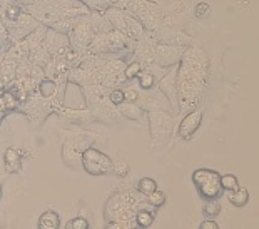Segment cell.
<instances>
[{
	"instance_id": "6da1fadb",
	"label": "cell",
	"mask_w": 259,
	"mask_h": 229,
	"mask_svg": "<svg viewBox=\"0 0 259 229\" xmlns=\"http://www.w3.org/2000/svg\"><path fill=\"white\" fill-rule=\"evenodd\" d=\"M192 179H194L196 188L199 189L202 198L214 201L216 198L221 196V184H219V179H221V176H219L216 171L199 169V171L194 172Z\"/></svg>"
},
{
	"instance_id": "7a4b0ae2",
	"label": "cell",
	"mask_w": 259,
	"mask_h": 229,
	"mask_svg": "<svg viewBox=\"0 0 259 229\" xmlns=\"http://www.w3.org/2000/svg\"><path fill=\"white\" fill-rule=\"evenodd\" d=\"M82 164L84 169L89 174L94 176H101V174H109L112 171V161L104 154V152L97 149H85V152L82 154Z\"/></svg>"
},
{
	"instance_id": "3957f363",
	"label": "cell",
	"mask_w": 259,
	"mask_h": 229,
	"mask_svg": "<svg viewBox=\"0 0 259 229\" xmlns=\"http://www.w3.org/2000/svg\"><path fill=\"white\" fill-rule=\"evenodd\" d=\"M201 121H202V112L201 111H194V112H191L189 116H186L184 121L181 122V127H179L181 138L191 139L192 134H194L197 130V127L201 125Z\"/></svg>"
},
{
	"instance_id": "277c9868",
	"label": "cell",
	"mask_w": 259,
	"mask_h": 229,
	"mask_svg": "<svg viewBox=\"0 0 259 229\" xmlns=\"http://www.w3.org/2000/svg\"><path fill=\"white\" fill-rule=\"evenodd\" d=\"M4 161H5V169L9 172H17L22 167V157L15 149H7L4 154Z\"/></svg>"
},
{
	"instance_id": "5b68a950",
	"label": "cell",
	"mask_w": 259,
	"mask_h": 229,
	"mask_svg": "<svg viewBox=\"0 0 259 229\" xmlns=\"http://www.w3.org/2000/svg\"><path fill=\"white\" fill-rule=\"evenodd\" d=\"M59 226H60L59 214L54 211H46L38 217V229H59Z\"/></svg>"
},
{
	"instance_id": "8992f818",
	"label": "cell",
	"mask_w": 259,
	"mask_h": 229,
	"mask_svg": "<svg viewBox=\"0 0 259 229\" xmlns=\"http://www.w3.org/2000/svg\"><path fill=\"white\" fill-rule=\"evenodd\" d=\"M228 199L234 206H238V208H242V206H246L247 201H249V193H247L246 189L238 188L236 191H231V193L228 194Z\"/></svg>"
},
{
	"instance_id": "52a82bcc",
	"label": "cell",
	"mask_w": 259,
	"mask_h": 229,
	"mask_svg": "<svg viewBox=\"0 0 259 229\" xmlns=\"http://www.w3.org/2000/svg\"><path fill=\"white\" fill-rule=\"evenodd\" d=\"M137 189H139L141 194L151 196L152 193H156L157 191V182L151 177H142L139 181V184H137Z\"/></svg>"
},
{
	"instance_id": "ba28073f",
	"label": "cell",
	"mask_w": 259,
	"mask_h": 229,
	"mask_svg": "<svg viewBox=\"0 0 259 229\" xmlns=\"http://www.w3.org/2000/svg\"><path fill=\"white\" fill-rule=\"evenodd\" d=\"M219 184H221V189L229 191V193L239 188V181L234 174H224V176H221V179H219Z\"/></svg>"
},
{
	"instance_id": "9c48e42d",
	"label": "cell",
	"mask_w": 259,
	"mask_h": 229,
	"mask_svg": "<svg viewBox=\"0 0 259 229\" xmlns=\"http://www.w3.org/2000/svg\"><path fill=\"white\" fill-rule=\"evenodd\" d=\"M38 90H40V96L42 97H51L56 94V90H57V85L54 80L51 79H46V80H42L40 85H38Z\"/></svg>"
},
{
	"instance_id": "30bf717a",
	"label": "cell",
	"mask_w": 259,
	"mask_h": 229,
	"mask_svg": "<svg viewBox=\"0 0 259 229\" xmlns=\"http://www.w3.org/2000/svg\"><path fill=\"white\" fill-rule=\"evenodd\" d=\"M152 221H154V216L149 211H139V212H137V224H139V226L147 227V226L152 224Z\"/></svg>"
},
{
	"instance_id": "8fae6325",
	"label": "cell",
	"mask_w": 259,
	"mask_h": 229,
	"mask_svg": "<svg viewBox=\"0 0 259 229\" xmlns=\"http://www.w3.org/2000/svg\"><path fill=\"white\" fill-rule=\"evenodd\" d=\"M149 203H151L154 208L162 206L164 203H166V196H164V193H161V191H156V193H152L151 196H149Z\"/></svg>"
},
{
	"instance_id": "7c38bea8",
	"label": "cell",
	"mask_w": 259,
	"mask_h": 229,
	"mask_svg": "<svg viewBox=\"0 0 259 229\" xmlns=\"http://www.w3.org/2000/svg\"><path fill=\"white\" fill-rule=\"evenodd\" d=\"M67 229H89V222L84 217H75L67 224Z\"/></svg>"
},
{
	"instance_id": "4fadbf2b",
	"label": "cell",
	"mask_w": 259,
	"mask_h": 229,
	"mask_svg": "<svg viewBox=\"0 0 259 229\" xmlns=\"http://www.w3.org/2000/svg\"><path fill=\"white\" fill-rule=\"evenodd\" d=\"M139 82L142 89H152L154 87V77L151 74H139Z\"/></svg>"
},
{
	"instance_id": "5bb4252c",
	"label": "cell",
	"mask_w": 259,
	"mask_h": 229,
	"mask_svg": "<svg viewBox=\"0 0 259 229\" xmlns=\"http://www.w3.org/2000/svg\"><path fill=\"white\" fill-rule=\"evenodd\" d=\"M124 101H125V97H124V90H112L111 92V102L115 106H120V104H124Z\"/></svg>"
},
{
	"instance_id": "9a60e30c",
	"label": "cell",
	"mask_w": 259,
	"mask_h": 229,
	"mask_svg": "<svg viewBox=\"0 0 259 229\" xmlns=\"http://www.w3.org/2000/svg\"><path fill=\"white\" fill-rule=\"evenodd\" d=\"M125 77L127 79H132V77H136V75H139L141 74V64H131L127 69H125Z\"/></svg>"
},
{
	"instance_id": "2e32d148",
	"label": "cell",
	"mask_w": 259,
	"mask_h": 229,
	"mask_svg": "<svg viewBox=\"0 0 259 229\" xmlns=\"http://www.w3.org/2000/svg\"><path fill=\"white\" fill-rule=\"evenodd\" d=\"M218 212H219V204L214 203V201H212L211 204L204 206V214H206V216H216Z\"/></svg>"
},
{
	"instance_id": "e0dca14e",
	"label": "cell",
	"mask_w": 259,
	"mask_h": 229,
	"mask_svg": "<svg viewBox=\"0 0 259 229\" xmlns=\"http://www.w3.org/2000/svg\"><path fill=\"white\" fill-rule=\"evenodd\" d=\"M115 169V174H119V176H125L129 171V164L127 162H117L115 166H112Z\"/></svg>"
},
{
	"instance_id": "ac0fdd59",
	"label": "cell",
	"mask_w": 259,
	"mask_h": 229,
	"mask_svg": "<svg viewBox=\"0 0 259 229\" xmlns=\"http://www.w3.org/2000/svg\"><path fill=\"white\" fill-rule=\"evenodd\" d=\"M209 12V5L207 4H199L196 7V15L197 17H202V15H206Z\"/></svg>"
},
{
	"instance_id": "d6986e66",
	"label": "cell",
	"mask_w": 259,
	"mask_h": 229,
	"mask_svg": "<svg viewBox=\"0 0 259 229\" xmlns=\"http://www.w3.org/2000/svg\"><path fill=\"white\" fill-rule=\"evenodd\" d=\"M199 229H219V227H218V224L212 219H207V221H204L202 224L199 226Z\"/></svg>"
},
{
	"instance_id": "ffe728a7",
	"label": "cell",
	"mask_w": 259,
	"mask_h": 229,
	"mask_svg": "<svg viewBox=\"0 0 259 229\" xmlns=\"http://www.w3.org/2000/svg\"><path fill=\"white\" fill-rule=\"evenodd\" d=\"M124 97H125V99H129V101H136L137 94H136L134 90H127V92H124Z\"/></svg>"
}]
</instances>
